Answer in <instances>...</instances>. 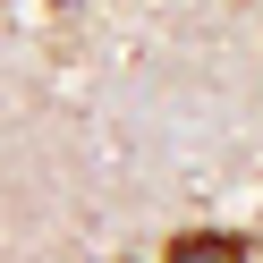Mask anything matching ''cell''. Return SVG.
Masks as SVG:
<instances>
[{
  "label": "cell",
  "instance_id": "1",
  "mask_svg": "<svg viewBox=\"0 0 263 263\" xmlns=\"http://www.w3.org/2000/svg\"><path fill=\"white\" fill-rule=\"evenodd\" d=\"M161 263H246V238H229V229H178Z\"/></svg>",
  "mask_w": 263,
  "mask_h": 263
}]
</instances>
